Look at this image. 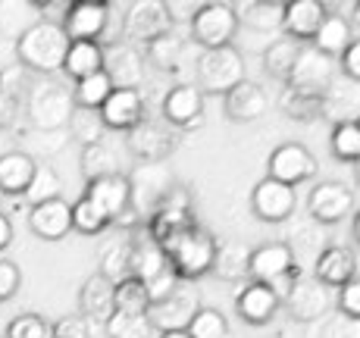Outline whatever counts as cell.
Instances as JSON below:
<instances>
[{
	"mask_svg": "<svg viewBox=\"0 0 360 338\" xmlns=\"http://www.w3.org/2000/svg\"><path fill=\"white\" fill-rule=\"evenodd\" d=\"M110 91H113V82H110V75L101 69V72H94V75H88V79L75 82L72 103H75V107H82V110H101L103 103H107Z\"/></svg>",
	"mask_w": 360,
	"mask_h": 338,
	"instance_id": "obj_38",
	"label": "cell"
},
{
	"mask_svg": "<svg viewBox=\"0 0 360 338\" xmlns=\"http://www.w3.org/2000/svg\"><path fill=\"white\" fill-rule=\"evenodd\" d=\"M338 75L335 60H329L326 53L314 51V47H301L292 72L285 79V88H295L301 94H314V98H323V91L329 88V82Z\"/></svg>",
	"mask_w": 360,
	"mask_h": 338,
	"instance_id": "obj_11",
	"label": "cell"
},
{
	"mask_svg": "<svg viewBox=\"0 0 360 338\" xmlns=\"http://www.w3.org/2000/svg\"><path fill=\"white\" fill-rule=\"evenodd\" d=\"M188 338H229V320H226L223 310L217 307H198V313L191 316V323L185 326Z\"/></svg>",
	"mask_w": 360,
	"mask_h": 338,
	"instance_id": "obj_41",
	"label": "cell"
},
{
	"mask_svg": "<svg viewBox=\"0 0 360 338\" xmlns=\"http://www.w3.org/2000/svg\"><path fill=\"white\" fill-rule=\"evenodd\" d=\"M282 301H285V310L292 320L316 323L332 310L335 294H332V288H326L323 282H316L314 275H297L292 285H288V292L282 294Z\"/></svg>",
	"mask_w": 360,
	"mask_h": 338,
	"instance_id": "obj_8",
	"label": "cell"
},
{
	"mask_svg": "<svg viewBox=\"0 0 360 338\" xmlns=\"http://www.w3.org/2000/svg\"><path fill=\"white\" fill-rule=\"evenodd\" d=\"M103 72L110 75L113 88H138L144 82V57L129 41L110 44L103 47Z\"/></svg>",
	"mask_w": 360,
	"mask_h": 338,
	"instance_id": "obj_21",
	"label": "cell"
},
{
	"mask_svg": "<svg viewBox=\"0 0 360 338\" xmlns=\"http://www.w3.org/2000/svg\"><path fill=\"white\" fill-rule=\"evenodd\" d=\"M279 107H282V113L295 122L320 119V98H314V94H301V91H295V88H285V91H282Z\"/></svg>",
	"mask_w": 360,
	"mask_h": 338,
	"instance_id": "obj_44",
	"label": "cell"
},
{
	"mask_svg": "<svg viewBox=\"0 0 360 338\" xmlns=\"http://www.w3.org/2000/svg\"><path fill=\"white\" fill-rule=\"evenodd\" d=\"M98 275L116 285L122 279H131V232H120L113 241H107L101 251V270Z\"/></svg>",
	"mask_w": 360,
	"mask_h": 338,
	"instance_id": "obj_31",
	"label": "cell"
},
{
	"mask_svg": "<svg viewBox=\"0 0 360 338\" xmlns=\"http://www.w3.org/2000/svg\"><path fill=\"white\" fill-rule=\"evenodd\" d=\"M51 338H94V323L82 313L60 316L57 323H51Z\"/></svg>",
	"mask_w": 360,
	"mask_h": 338,
	"instance_id": "obj_48",
	"label": "cell"
},
{
	"mask_svg": "<svg viewBox=\"0 0 360 338\" xmlns=\"http://www.w3.org/2000/svg\"><path fill=\"white\" fill-rule=\"evenodd\" d=\"M238 25H248L254 32H279L282 29V6L279 0H245V4H232Z\"/></svg>",
	"mask_w": 360,
	"mask_h": 338,
	"instance_id": "obj_32",
	"label": "cell"
},
{
	"mask_svg": "<svg viewBox=\"0 0 360 338\" xmlns=\"http://www.w3.org/2000/svg\"><path fill=\"white\" fill-rule=\"evenodd\" d=\"M4 338H51V323L41 313H19L6 323Z\"/></svg>",
	"mask_w": 360,
	"mask_h": 338,
	"instance_id": "obj_47",
	"label": "cell"
},
{
	"mask_svg": "<svg viewBox=\"0 0 360 338\" xmlns=\"http://www.w3.org/2000/svg\"><path fill=\"white\" fill-rule=\"evenodd\" d=\"M314 279L326 288H342L348 279H357V257L348 245H326L314 264Z\"/></svg>",
	"mask_w": 360,
	"mask_h": 338,
	"instance_id": "obj_24",
	"label": "cell"
},
{
	"mask_svg": "<svg viewBox=\"0 0 360 338\" xmlns=\"http://www.w3.org/2000/svg\"><path fill=\"white\" fill-rule=\"evenodd\" d=\"M248 260H251V247L245 241H223L217 245V257H213V275L223 282L248 279Z\"/></svg>",
	"mask_w": 360,
	"mask_h": 338,
	"instance_id": "obj_34",
	"label": "cell"
},
{
	"mask_svg": "<svg viewBox=\"0 0 360 338\" xmlns=\"http://www.w3.org/2000/svg\"><path fill=\"white\" fill-rule=\"evenodd\" d=\"M29 226L38 238L44 241H60L72 232V207L63 197H53V201L34 204L29 210Z\"/></svg>",
	"mask_w": 360,
	"mask_h": 338,
	"instance_id": "obj_26",
	"label": "cell"
},
{
	"mask_svg": "<svg viewBox=\"0 0 360 338\" xmlns=\"http://www.w3.org/2000/svg\"><path fill=\"white\" fill-rule=\"evenodd\" d=\"M238 19H235L232 4H200L188 19L191 41L200 44L204 51H217V47H232L235 34H238Z\"/></svg>",
	"mask_w": 360,
	"mask_h": 338,
	"instance_id": "obj_5",
	"label": "cell"
},
{
	"mask_svg": "<svg viewBox=\"0 0 360 338\" xmlns=\"http://www.w3.org/2000/svg\"><path fill=\"white\" fill-rule=\"evenodd\" d=\"M103 332H107V338H150L154 335V326H150L148 313H122V310H113V316L103 323Z\"/></svg>",
	"mask_w": 360,
	"mask_h": 338,
	"instance_id": "obj_42",
	"label": "cell"
},
{
	"mask_svg": "<svg viewBox=\"0 0 360 338\" xmlns=\"http://www.w3.org/2000/svg\"><path fill=\"white\" fill-rule=\"evenodd\" d=\"M157 338H188V332H185V329H176V332H160Z\"/></svg>",
	"mask_w": 360,
	"mask_h": 338,
	"instance_id": "obj_56",
	"label": "cell"
},
{
	"mask_svg": "<svg viewBox=\"0 0 360 338\" xmlns=\"http://www.w3.org/2000/svg\"><path fill=\"white\" fill-rule=\"evenodd\" d=\"M85 197L91 201L110 223L122 216L131 207V188H129V176L126 172H113V176H101L91 178L85 185Z\"/></svg>",
	"mask_w": 360,
	"mask_h": 338,
	"instance_id": "obj_18",
	"label": "cell"
},
{
	"mask_svg": "<svg viewBox=\"0 0 360 338\" xmlns=\"http://www.w3.org/2000/svg\"><path fill=\"white\" fill-rule=\"evenodd\" d=\"M295 204H297L295 188L276 182V178H260L251 191V210L263 223H282V219H288L295 213Z\"/></svg>",
	"mask_w": 360,
	"mask_h": 338,
	"instance_id": "obj_19",
	"label": "cell"
},
{
	"mask_svg": "<svg viewBox=\"0 0 360 338\" xmlns=\"http://www.w3.org/2000/svg\"><path fill=\"white\" fill-rule=\"evenodd\" d=\"M163 122L176 132H195L204 116V94L195 82H179L163 94Z\"/></svg>",
	"mask_w": 360,
	"mask_h": 338,
	"instance_id": "obj_13",
	"label": "cell"
},
{
	"mask_svg": "<svg viewBox=\"0 0 360 338\" xmlns=\"http://www.w3.org/2000/svg\"><path fill=\"white\" fill-rule=\"evenodd\" d=\"M141 57L148 60V63H154L157 69H176L179 63H182V57H185L182 34H179L176 29L163 32L160 38H154V41H148V44H144Z\"/></svg>",
	"mask_w": 360,
	"mask_h": 338,
	"instance_id": "obj_35",
	"label": "cell"
},
{
	"mask_svg": "<svg viewBox=\"0 0 360 338\" xmlns=\"http://www.w3.org/2000/svg\"><path fill=\"white\" fill-rule=\"evenodd\" d=\"M314 176H316V157L310 154L307 144L285 141L269 154L266 178H276V182L295 188V185H301V182H310Z\"/></svg>",
	"mask_w": 360,
	"mask_h": 338,
	"instance_id": "obj_12",
	"label": "cell"
},
{
	"mask_svg": "<svg viewBox=\"0 0 360 338\" xmlns=\"http://www.w3.org/2000/svg\"><path fill=\"white\" fill-rule=\"evenodd\" d=\"M79 167H82V172H85L88 182H91V178H101V176L122 172L120 169V157H116V150L110 148L107 141H98V144H88V148H82Z\"/></svg>",
	"mask_w": 360,
	"mask_h": 338,
	"instance_id": "obj_36",
	"label": "cell"
},
{
	"mask_svg": "<svg viewBox=\"0 0 360 338\" xmlns=\"http://www.w3.org/2000/svg\"><path fill=\"white\" fill-rule=\"evenodd\" d=\"M332 157L345 163H357L360 157V126L357 122H342V126H332Z\"/></svg>",
	"mask_w": 360,
	"mask_h": 338,
	"instance_id": "obj_45",
	"label": "cell"
},
{
	"mask_svg": "<svg viewBox=\"0 0 360 338\" xmlns=\"http://www.w3.org/2000/svg\"><path fill=\"white\" fill-rule=\"evenodd\" d=\"M329 6L323 0H292V4L282 6V29H285V38L292 41H310L320 29V22L326 19Z\"/></svg>",
	"mask_w": 360,
	"mask_h": 338,
	"instance_id": "obj_25",
	"label": "cell"
},
{
	"mask_svg": "<svg viewBox=\"0 0 360 338\" xmlns=\"http://www.w3.org/2000/svg\"><path fill=\"white\" fill-rule=\"evenodd\" d=\"M198 307H200L198 285L195 282H182L169 298L148 307V320H150V326H154V332H176V329L188 326L191 316L198 313Z\"/></svg>",
	"mask_w": 360,
	"mask_h": 338,
	"instance_id": "obj_10",
	"label": "cell"
},
{
	"mask_svg": "<svg viewBox=\"0 0 360 338\" xmlns=\"http://www.w3.org/2000/svg\"><path fill=\"white\" fill-rule=\"evenodd\" d=\"M172 29V19L166 13V4L157 0H138V4L122 6V41L129 44H148Z\"/></svg>",
	"mask_w": 360,
	"mask_h": 338,
	"instance_id": "obj_9",
	"label": "cell"
},
{
	"mask_svg": "<svg viewBox=\"0 0 360 338\" xmlns=\"http://www.w3.org/2000/svg\"><path fill=\"white\" fill-rule=\"evenodd\" d=\"M19 116V94L0 88V129H13Z\"/></svg>",
	"mask_w": 360,
	"mask_h": 338,
	"instance_id": "obj_54",
	"label": "cell"
},
{
	"mask_svg": "<svg viewBox=\"0 0 360 338\" xmlns=\"http://www.w3.org/2000/svg\"><path fill=\"white\" fill-rule=\"evenodd\" d=\"M13 235H16V232H13V223H10V216H6V213L0 210V254H4L6 247L13 245Z\"/></svg>",
	"mask_w": 360,
	"mask_h": 338,
	"instance_id": "obj_55",
	"label": "cell"
},
{
	"mask_svg": "<svg viewBox=\"0 0 360 338\" xmlns=\"http://www.w3.org/2000/svg\"><path fill=\"white\" fill-rule=\"evenodd\" d=\"M166 266H169V260H166V254L160 251V245H154L144 232L141 235L131 232V279L148 282V279H154L157 273H163Z\"/></svg>",
	"mask_w": 360,
	"mask_h": 338,
	"instance_id": "obj_33",
	"label": "cell"
},
{
	"mask_svg": "<svg viewBox=\"0 0 360 338\" xmlns=\"http://www.w3.org/2000/svg\"><path fill=\"white\" fill-rule=\"evenodd\" d=\"M198 88L200 94H226L238 82H245V57L235 47H217L198 57Z\"/></svg>",
	"mask_w": 360,
	"mask_h": 338,
	"instance_id": "obj_6",
	"label": "cell"
},
{
	"mask_svg": "<svg viewBox=\"0 0 360 338\" xmlns=\"http://www.w3.org/2000/svg\"><path fill=\"white\" fill-rule=\"evenodd\" d=\"M103 69V47L94 44V41H69V51L63 57V66L60 72L69 75L72 82H82L88 75L101 72Z\"/></svg>",
	"mask_w": 360,
	"mask_h": 338,
	"instance_id": "obj_30",
	"label": "cell"
},
{
	"mask_svg": "<svg viewBox=\"0 0 360 338\" xmlns=\"http://www.w3.org/2000/svg\"><path fill=\"white\" fill-rule=\"evenodd\" d=\"M335 310L348 320H360V282L348 279L342 288H335Z\"/></svg>",
	"mask_w": 360,
	"mask_h": 338,
	"instance_id": "obj_49",
	"label": "cell"
},
{
	"mask_svg": "<svg viewBox=\"0 0 360 338\" xmlns=\"http://www.w3.org/2000/svg\"><path fill=\"white\" fill-rule=\"evenodd\" d=\"M301 275V266L295 264V247L285 241H266V245L251 247V260H248V279L263 282L276 294H285L288 285Z\"/></svg>",
	"mask_w": 360,
	"mask_h": 338,
	"instance_id": "obj_4",
	"label": "cell"
},
{
	"mask_svg": "<svg viewBox=\"0 0 360 338\" xmlns=\"http://www.w3.org/2000/svg\"><path fill=\"white\" fill-rule=\"evenodd\" d=\"M107 13H110V4H103V0H94V4L75 0V4L66 6V16L60 22V29L66 32L69 41H94V44H101Z\"/></svg>",
	"mask_w": 360,
	"mask_h": 338,
	"instance_id": "obj_17",
	"label": "cell"
},
{
	"mask_svg": "<svg viewBox=\"0 0 360 338\" xmlns=\"http://www.w3.org/2000/svg\"><path fill=\"white\" fill-rule=\"evenodd\" d=\"M107 132H131L144 119V94L141 88H113L107 103L98 110Z\"/></svg>",
	"mask_w": 360,
	"mask_h": 338,
	"instance_id": "obj_16",
	"label": "cell"
},
{
	"mask_svg": "<svg viewBox=\"0 0 360 338\" xmlns=\"http://www.w3.org/2000/svg\"><path fill=\"white\" fill-rule=\"evenodd\" d=\"M69 51V38L57 22H47V19H34L22 32H19L13 53H16L19 66L29 69L38 75H53L63 66V57Z\"/></svg>",
	"mask_w": 360,
	"mask_h": 338,
	"instance_id": "obj_1",
	"label": "cell"
},
{
	"mask_svg": "<svg viewBox=\"0 0 360 338\" xmlns=\"http://www.w3.org/2000/svg\"><path fill=\"white\" fill-rule=\"evenodd\" d=\"M357 113H360V82H351L338 72L320 98V116H326L332 126H342V122H357Z\"/></svg>",
	"mask_w": 360,
	"mask_h": 338,
	"instance_id": "obj_20",
	"label": "cell"
},
{
	"mask_svg": "<svg viewBox=\"0 0 360 338\" xmlns=\"http://www.w3.org/2000/svg\"><path fill=\"white\" fill-rule=\"evenodd\" d=\"M176 185L172 172L166 163H138L129 172V188H131V210H135L138 223H148V216L157 210L160 197Z\"/></svg>",
	"mask_w": 360,
	"mask_h": 338,
	"instance_id": "obj_7",
	"label": "cell"
},
{
	"mask_svg": "<svg viewBox=\"0 0 360 338\" xmlns=\"http://www.w3.org/2000/svg\"><path fill=\"white\" fill-rule=\"evenodd\" d=\"M223 110L232 122H257L269 110V94L260 82L245 79L223 94Z\"/></svg>",
	"mask_w": 360,
	"mask_h": 338,
	"instance_id": "obj_23",
	"label": "cell"
},
{
	"mask_svg": "<svg viewBox=\"0 0 360 338\" xmlns=\"http://www.w3.org/2000/svg\"><path fill=\"white\" fill-rule=\"evenodd\" d=\"M66 132H69V138H75V141H79L82 148H88V144L103 141L107 129H103L98 110L72 107V116H69V122H66Z\"/></svg>",
	"mask_w": 360,
	"mask_h": 338,
	"instance_id": "obj_39",
	"label": "cell"
},
{
	"mask_svg": "<svg viewBox=\"0 0 360 338\" xmlns=\"http://www.w3.org/2000/svg\"><path fill=\"white\" fill-rule=\"evenodd\" d=\"M72 91L51 75H41L29 85L25 116H29L34 132H63L69 116H72Z\"/></svg>",
	"mask_w": 360,
	"mask_h": 338,
	"instance_id": "obj_3",
	"label": "cell"
},
{
	"mask_svg": "<svg viewBox=\"0 0 360 338\" xmlns=\"http://www.w3.org/2000/svg\"><path fill=\"white\" fill-rule=\"evenodd\" d=\"M113 285L103 275L94 273L91 279H85V285L79 288V313L91 323H107L113 316Z\"/></svg>",
	"mask_w": 360,
	"mask_h": 338,
	"instance_id": "obj_29",
	"label": "cell"
},
{
	"mask_svg": "<svg viewBox=\"0 0 360 338\" xmlns=\"http://www.w3.org/2000/svg\"><path fill=\"white\" fill-rule=\"evenodd\" d=\"M320 338H360V320H348V316L335 313L320 332Z\"/></svg>",
	"mask_w": 360,
	"mask_h": 338,
	"instance_id": "obj_52",
	"label": "cell"
},
{
	"mask_svg": "<svg viewBox=\"0 0 360 338\" xmlns=\"http://www.w3.org/2000/svg\"><path fill=\"white\" fill-rule=\"evenodd\" d=\"M22 197H29V204H44V201H53V197H63V178L60 172L51 167V163H38L34 167V176H32V185Z\"/></svg>",
	"mask_w": 360,
	"mask_h": 338,
	"instance_id": "obj_40",
	"label": "cell"
},
{
	"mask_svg": "<svg viewBox=\"0 0 360 338\" xmlns=\"http://www.w3.org/2000/svg\"><path fill=\"white\" fill-rule=\"evenodd\" d=\"M126 144L141 163H163L179 148V132L166 122L141 119L131 132H126Z\"/></svg>",
	"mask_w": 360,
	"mask_h": 338,
	"instance_id": "obj_14",
	"label": "cell"
},
{
	"mask_svg": "<svg viewBox=\"0 0 360 338\" xmlns=\"http://www.w3.org/2000/svg\"><path fill=\"white\" fill-rule=\"evenodd\" d=\"M282 298L263 282H245L238 294H235V310L248 326H266L273 323V316L279 313Z\"/></svg>",
	"mask_w": 360,
	"mask_h": 338,
	"instance_id": "obj_22",
	"label": "cell"
},
{
	"mask_svg": "<svg viewBox=\"0 0 360 338\" xmlns=\"http://www.w3.org/2000/svg\"><path fill=\"white\" fill-rule=\"evenodd\" d=\"M307 213L323 226H335L354 213V191L345 182H316L307 195Z\"/></svg>",
	"mask_w": 360,
	"mask_h": 338,
	"instance_id": "obj_15",
	"label": "cell"
},
{
	"mask_svg": "<svg viewBox=\"0 0 360 338\" xmlns=\"http://www.w3.org/2000/svg\"><path fill=\"white\" fill-rule=\"evenodd\" d=\"M338 72L351 82H360V41H351L338 57Z\"/></svg>",
	"mask_w": 360,
	"mask_h": 338,
	"instance_id": "obj_53",
	"label": "cell"
},
{
	"mask_svg": "<svg viewBox=\"0 0 360 338\" xmlns=\"http://www.w3.org/2000/svg\"><path fill=\"white\" fill-rule=\"evenodd\" d=\"M34 167L38 163H34L29 150H6V154H0V195L22 197L32 185Z\"/></svg>",
	"mask_w": 360,
	"mask_h": 338,
	"instance_id": "obj_27",
	"label": "cell"
},
{
	"mask_svg": "<svg viewBox=\"0 0 360 338\" xmlns=\"http://www.w3.org/2000/svg\"><path fill=\"white\" fill-rule=\"evenodd\" d=\"M217 245L219 241L213 238L204 226L191 223V226H185V229H179L176 235L166 238L160 245V251L166 254V260H169L172 273H176L179 279L198 285V279L210 275V270H213Z\"/></svg>",
	"mask_w": 360,
	"mask_h": 338,
	"instance_id": "obj_2",
	"label": "cell"
},
{
	"mask_svg": "<svg viewBox=\"0 0 360 338\" xmlns=\"http://www.w3.org/2000/svg\"><path fill=\"white\" fill-rule=\"evenodd\" d=\"M19 285H22V270H19L13 260L0 257V304L10 301L13 294L19 292Z\"/></svg>",
	"mask_w": 360,
	"mask_h": 338,
	"instance_id": "obj_51",
	"label": "cell"
},
{
	"mask_svg": "<svg viewBox=\"0 0 360 338\" xmlns=\"http://www.w3.org/2000/svg\"><path fill=\"white\" fill-rule=\"evenodd\" d=\"M182 285V279H179L176 273H172V266H166L163 273H157L154 279H148L144 282V288H148V298H150V304H157V301H163V298H169L176 288Z\"/></svg>",
	"mask_w": 360,
	"mask_h": 338,
	"instance_id": "obj_50",
	"label": "cell"
},
{
	"mask_svg": "<svg viewBox=\"0 0 360 338\" xmlns=\"http://www.w3.org/2000/svg\"><path fill=\"white\" fill-rule=\"evenodd\" d=\"M297 53H301V44H297V41L285 38V34L276 38L273 44L263 51V69H266V75L285 82L288 72H292V66H295V60H297Z\"/></svg>",
	"mask_w": 360,
	"mask_h": 338,
	"instance_id": "obj_37",
	"label": "cell"
},
{
	"mask_svg": "<svg viewBox=\"0 0 360 338\" xmlns=\"http://www.w3.org/2000/svg\"><path fill=\"white\" fill-rule=\"evenodd\" d=\"M354 38V25L348 22V16H342L338 10H329L326 19L320 22V29H316V34L310 38V47L320 53H326L329 60L342 57V51L351 44Z\"/></svg>",
	"mask_w": 360,
	"mask_h": 338,
	"instance_id": "obj_28",
	"label": "cell"
},
{
	"mask_svg": "<svg viewBox=\"0 0 360 338\" xmlns=\"http://www.w3.org/2000/svg\"><path fill=\"white\" fill-rule=\"evenodd\" d=\"M107 226H110V219L103 216V213L88 201L85 195L72 204V229L75 232H82V235H101Z\"/></svg>",
	"mask_w": 360,
	"mask_h": 338,
	"instance_id": "obj_46",
	"label": "cell"
},
{
	"mask_svg": "<svg viewBox=\"0 0 360 338\" xmlns=\"http://www.w3.org/2000/svg\"><path fill=\"white\" fill-rule=\"evenodd\" d=\"M113 307L122 310V313H148L150 298L144 282L138 279H122L113 285Z\"/></svg>",
	"mask_w": 360,
	"mask_h": 338,
	"instance_id": "obj_43",
	"label": "cell"
}]
</instances>
